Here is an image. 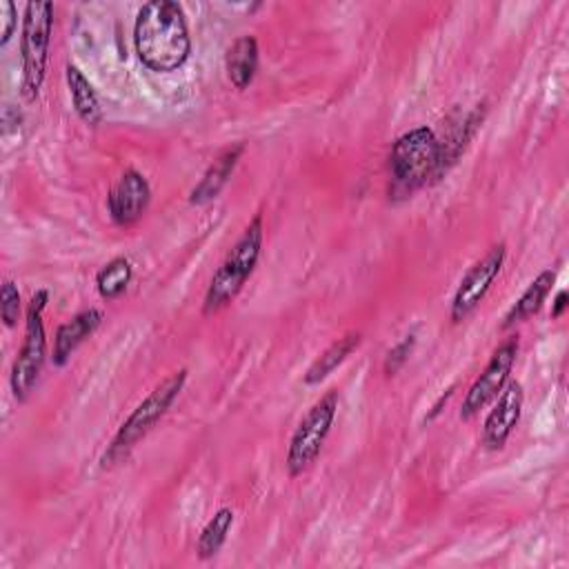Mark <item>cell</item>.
Listing matches in <instances>:
<instances>
[{
  "label": "cell",
  "mask_w": 569,
  "mask_h": 569,
  "mask_svg": "<svg viewBox=\"0 0 569 569\" xmlns=\"http://www.w3.org/2000/svg\"><path fill=\"white\" fill-rule=\"evenodd\" d=\"M64 78H67V87H69V96H71L76 113L80 116L82 122L96 127L102 120V109H100V102H98V96H96L91 82L71 62L64 67Z\"/></svg>",
  "instance_id": "16"
},
{
  "label": "cell",
  "mask_w": 569,
  "mask_h": 569,
  "mask_svg": "<svg viewBox=\"0 0 569 569\" xmlns=\"http://www.w3.org/2000/svg\"><path fill=\"white\" fill-rule=\"evenodd\" d=\"M516 356H518V336H509L496 347L482 373L473 380V385L465 393L460 405L462 420H471L476 413H480V409H485L502 391L516 365Z\"/></svg>",
  "instance_id": "8"
},
{
  "label": "cell",
  "mask_w": 569,
  "mask_h": 569,
  "mask_svg": "<svg viewBox=\"0 0 569 569\" xmlns=\"http://www.w3.org/2000/svg\"><path fill=\"white\" fill-rule=\"evenodd\" d=\"M224 69L229 82L238 91L247 89L258 71V40L253 36L236 38L224 56Z\"/></svg>",
  "instance_id": "14"
},
{
  "label": "cell",
  "mask_w": 569,
  "mask_h": 569,
  "mask_svg": "<svg viewBox=\"0 0 569 569\" xmlns=\"http://www.w3.org/2000/svg\"><path fill=\"white\" fill-rule=\"evenodd\" d=\"M187 382V369H178L167 376L160 385H156L149 396L127 416V420L118 427L116 436L111 438L107 451L100 458V467L109 469L122 462L131 449L153 429V425L169 411L173 400L180 396Z\"/></svg>",
  "instance_id": "4"
},
{
  "label": "cell",
  "mask_w": 569,
  "mask_h": 569,
  "mask_svg": "<svg viewBox=\"0 0 569 569\" xmlns=\"http://www.w3.org/2000/svg\"><path fill=\"white\" fill-rule=\"evenodd\" d=\"M505 256H507V244L498 242L467 269L451 300V309H449L451 322L465 320L482 302V298L487 296L489 287L493 284V280L502 269Z\"/></svg>",
  "instance_id": "9"
},
{
  "label": "cell",
  "mask_w": 569,
  "mask_h": 569,
  "mask_svg": "<svg viewBox=\"0 0 569 569\" xmlns=\"http://www.w3.org/2000/svg\"><path fill=\"white\" fill-rule=\"evenodd\" d=\"M413 345H416V336L409 333V336H405L396 347L389 349V353L385 356V365H382L387 376H396V373L402 369V365L409 360V353H411Z\"/></svg>",
  "instance_id": "21"
},
{
  "label": "cell",
  "mask_w": 569,
  "mask_h": 569,
  "mask_svg": "<svg viewBox=\"0 0 569 569\" xmlns=\"http://www.w3.org/2000/svg\"><path fill=\"white\" fill-rule=\"evenodd\" d=\"M0 18H2L0 47H4V44L11 40V36H13L16 27H18V9H16V4H13L11 0H4V2H0Z\"/></svg>",
  "instance_id": "22"
},
{
  "label": "cell",
  "mask_w": 569,
  "mask_h": 569,
  "mask_svg": "<svg viewBox=\"0 0 569 569\" xmlns=\"http://www.w3.org/2000/svg\"><path fill=\"white\" fill-rule=\"evenodd\" d=\"M233 527V509L229 507H220L213 518L202 527L200 536H198V542H196V551H198V558L200 560H209L213 558L220 547L224 545L229 531Z\"/></svg>",
  "instance_id": "19"
},
{
  "label": "cell",
  "mask_w": 569,
  "mask_h": 569,
  "mask_svg": "<svg viewBox=\"0 0 569 569\" xmlns=\"http://www.w3.org/2000/svg\"><path fill=\"white\" fill-rule=\"evenodd\" d=\"M102 325V311L96 307H89L80 313H76L71 320L58 327L56 338H53V365L64 367L71 358V353L89 338L93 331Z\"/></svg>",
  "instance_id": "13"
},
{
  "label": "cell",
  "mask_w": 569,
  "mask_h": 569,
  "mask_svg": "<svg viewBox=\"0 0 569 569\" xmlns=\"http://www.w3.org/2000/svg\"><path fill=\"white\" fill-rule=\"evenodd\" d=\"M47 300H49V291L38 289L31 296L27 307L22 347L11 365V376H9V385L18 402H24L29 398L47 360V333L42 322V311L47 307Z\"/></svg>",
  "instance_id": "6"
},
{
  "label": "cell",
  "mask_w": 569,
  "mask_h": 569,
  "mask_svg": "<svg viewBox=\"0 0 569 569\" xmlns=\"http://www.w3.org/2000/svg\"><path fill=\"white\" fill-rule=\"evenodd\" d=\"M556 282V271L553 269H545L540 271L531 282L529 287L522 291V296L513 302V307L507 311L505 320H502V329H511L516 327L518 322H525L529 320L533 313L540 311L545 298L549 296L551 287Z\"/></svg>",
  "instance_id": "15"
},
{
  "label": "cell",
  "mask_w": 569,
  "mask_h": 569,
  "mask_svg": "<svg viewBox=\"0 0 569 569\" xmlns=\"http://www.w3.org/2000/svg\"><path fill=\"white\" fill-rule=\"evenodd\" d=\"M567 298H569L567 289H560V291H558V296L553 298V307H551V318H560V316H562V311L567 309Z\"/></svg>",
  "instance_id": "23"
},
{
  "label": "cell",
  "mask_w": 569,
  "mask_h": 569,
  "mask_svg": "<svg viewBox=\"0 0 569 569\" xmlns=\"http://www.w3.org/2000/svg\"><path fill=\"white\" fill-rule=\"evenodd\" d=\"M149 200L151 187L147 178L138 169H124L107 196L109 218L118 227H131L144 216Z\"/></svg>",
  "instance_id": "10"
},
{
  "label": "cell",
  "mask_w": 569,
  "mask_h": 569,
  "mask_svg": "<svg viewBox=\"0 0 569 569\" xmlns=\"http://www.w3.org/2000/svg\"><path fill=\"white\" fill-rule=\"evenodd\" d=\"M131 278H133L131 260L124 256H118V258H111L96 273V289L104 300H116L127 291Z\"/></svg>",
  "instance_id": "18"
},
{
  "label": "cell",
  "mask_w": 569,
  "mask_h": 569,
  "mask_svg": "<svg viewBox=\"0 0 569 569\" xmlns=\"http://www.w3.org/2000/svg\"><path fill=\"white\" fill-rule=\"evenodd\" d=\"M336 411H338V391L329 389L300 420L287 449L284 465L289 476H300L307 467H311V462H316L329 436V429L333 425Z\"/></svg>",
  "instance_id": "7"
},
{
  "label": "cell",
  "mask_w": 569,
  "mask_h": 569,
  "mask_svg": "<svg viewBox=\"0 0 569 569\" xmlns=\"http://www.w3.org/2000/svg\"><path fill=\"white\" fill-rule=\"evenodd\" d=\"M498 402L489 411L482 425V445L489 451H500L520 422L522 413V402H525V391L518 380H507L502 391L496 396Z\"/></svg>",
  "instance_id": "11"
},
{
  "label": "cell",
  "mask_w": 569,
  "mask_h": 569,
  "mask_svg": "<svg viewBox=\"0 0 569 569\" xmlns=\"http://www.w3.org/2000/svg\"><path fill=\"white\" fill-rule=\"evenodd\" d=\"M440 140L431 127L405 131L389 153V196L411 198L429 178H440Z\"/></svg>",
  "instance_id": "2"
},
{
  "label": "cell",
  "mask_w": 569,
  "mask_h": 569,
  "mask_svg": "<svg viewBox=\"0 0 569 569\" xmlns=\"http://www.w3.org/2000/svg\"><path fill=\"white\" fill-rule=\"evenodd\" d=\"M133 44L147 69L156 73L180 69L191 53L182 7L173 0H151L142 4L133 24Z\"/></svg>",
  "instance_id": "1"
},
{
  "label": "cell",
  "mask_w": 569,
  "mask_h": 569,
  "mask_svg": "<svg viewBox=\"0 0 569 569\" xmlns=\"http://www.w3.org/2000/svg\"><path fill=\"white\" fill-rule=\"evenodd\" d=\"M360 340H362V336H360L358 331H351V333L338 338L336 342H331V345L309 365V369L305 371V376H302L305 385H318V382H322L333 369H338V367L347 360V356H351V351L360 345Z\"/></svg>",
  "instance_id": "17"
},
{
  "label": "cell",
  "mask_w": 569,
  "mask_h": 569,
  "mask_svg": "<svg viewBox=\"0 0 569 569\" xmlns=\"http://www.w3.org/2000/svg\"><path fill=\"white\" fill-rule=\"evenodd\" d=\"M20 291L18 284L13 280H4L2 289H0V318L4 322V327H16L18 318H20Z\"/></svg>",
  "instance_id": "20"
},
{
  "label": "cell",
  "mask_w": 569,
  "mask_h": 569,
  "mask_svg": "<svg viewBox=\"0 0 569 569\" xmlns=\"http://www.w3.org/2000/svg\"><path fill=\"white\" fill-rule=\"evenodd\" d=\"M244 153V142H238L233 147H227L202 173V178L198 180V184L191 189L189 193V204L202 207L209 204L211 200H216L220 196V191L224 189V184L229 182L240 156Z\"/></svg>",
  "instance_id": "12"
},
{
  "label": "cell",
  "mask_w": 569,
  "mask_h": 569,
  "mask_svg": "<svg viewBox=\"0 0 569 569\" xmlns=\"http://www.w3.org/2000/svg\"><path fill=\"white\" fill-rule=\"evenodd\" d=\"M260 251H262V216L256 213L251 222L244 227L242 236L229 249V253L224 256L216 273L211 276L204 293V302H202L204 316H213L236 300V296L242 291L249 276L253 273L260 260Z\"/></svg>",
  "instance_id": "3"
},
{
  "label": "cell",
  "mask_w": 569,
  "mask_h": 569,
  "mask_svg": "<svg viewBox=\"0 0 569 569\" xmlns=\"http://www.w3.org/2000/svg\"><path fill=\"white\" fill-rule=\"evenodd\" d=\"M53 33V2H27L22 13L20 58H22V96L33 102L47 76L49 44Z\"/></svg>",
  "instance_id": "5"
}]
</instances>
